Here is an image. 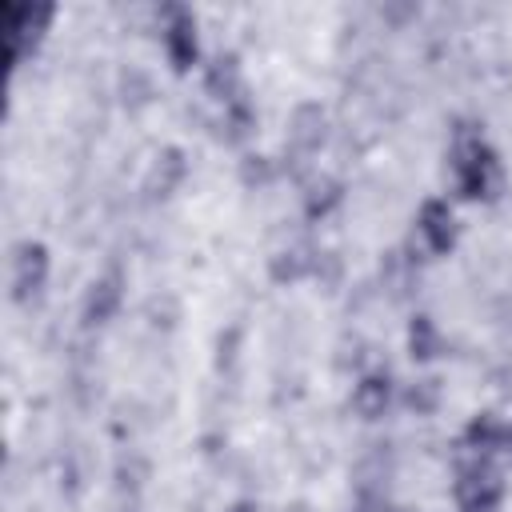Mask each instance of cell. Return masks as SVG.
<instances>
[{
  "label": "cell",
  "mask_w": 512,
  "mask_h": 512,
  "mask_svg": "<svg viewBox=\"0 0 512 512\" xmlns=\"http://www.w3.org/2000/svg\"><path fill=\"white\" fill-rule=\"evenodd\" d=\"M164 52L172 60L176 72H188L200 56V40H196V16L180 4L164 8Z\"/></svg>",
  "instance_id": "277c9868"
},
{
  "label": "cell",
  "mask_w": 512,
  "mask_h": 512,
  "mask_svg": "<svg viewBox=\"0 0 512 512\" xmlns=\"http://www.w3.org/2000/svg\"><path fill=\"white\" fill-rule=\"evenodd\" d=\"M228 512H260V508H256V504H252V500H240V504H232V508H228Z\"/></svg>",
  "instance_id": "d6986e66"
},
{
  "label": "cell",
  "mask_w": 512,
  "mask_h": 512,
  "mask_svg": "<svg viewBox=\"0 0 512 512\" xmlns=\"http://www.w3.org/2000/svg\"><path fill=\"white\" fill-rule=\"evenodd\" d=\"M496 456L504 464H512V424H500V440H496Z\"/></svg>",
  "instance_id": "ac0fdd59"
},
{
  "label": "cell",
  "mask_w": 512,
  "mask_h": 512,
  "mask_svg": "<svg viewBox=\"0 0 512 512\" xmlns=\"http://www.w3.org/2000/svg\"><path fill=\"white\" fill-rule=\"evenodd\" d=\"M52 20V8H32V4H8L4 8V40H8V60L20 64L44 36Z\"/></svg>",
  "instance_id": "3957f363"
},
{
  "label": "cell",
  "mask_w": 512,
  "mask_h": 512,
  "mask_svg": "<svg viewBox=\"0 0 512 512\" xmlns=\"http://www.w3.org/2000/svg\"><path fill=\"white\" fill-rule=\"evenodd\" d=\"M120 300H124V272L120 268H108L104 276L92 280V288L84 296V324L88 328L108 324L120 312Z\"/></svg>",
  "instance_id": "8992f818"
},
{
  "label": "cell",
  "mask_w": 512,
  "mask_h": 512,
  "mask_svg": "<svg viewBox=\"0 0 512 512\" xmlns=\"http://www.w3.org/2000/svg\"><path fill=\"white\" fill-rule=\"evenodd\" d=\"M408 352H412V360H432L440 352V332H436L432 316H416L408 324Z\"/></svg>",
  "instance_id": "7c38bea8"
},
{
  "label": "cell",
  "mask_w": 512,
  "mask_h": 512,
  "mask_svg": "<svg viewBox=\"0 0 512 512\" xmlns=\"http://www.w3.org/2000/svg\"><path fill=\"white\" fill-rule=\"evenodd\" d=\"M452 492H456L460 512H472V508H500V500H504V480H500V472L492 468V460L460 456Z\"/></svg>",
  "instance_id": "7a4b0ae2"
},
{
  "label": "cell",
  "mask_w": 512,
  "mask_h": 512,
  "mask_svg": "<svg viewBox=\"0 0 512 512\" xmlns=\"http://www.w3.org/2000/svg\"><path fill=\"white\" fill-rule=\"evenodd\" d=\"M448 164H452V184H456V192H460L464 200H496V196H500L504 172H500V160H496V152L484 144L480 132L456 128Z\"/></svg>",
  "instance_id": "6da1fadb"
},
{
  "label": "cell",
  "mask_w": 512,
  "mask_h": 512,
  "mask_svg": "<svg viewBox=\"0 0 512 512\" xmlns=\"http://www.w3.org/2000/svg\"><path fill=\"white\" fill-rule=\"evenodd\" d=\"M324 108L320 104H300L288 120V140L296 152H316L324 144Z\"/></svg>",
  "instance_id": "9c48e42d"
},
{
  "label": "cell",
  "mask_w": 512,
  "mask_h": 512,
  "mask_svg": "<svg viewBox=\"0 0 512 512\" xmlns=\"http://www.w3.org/2000/svg\"><path fill=\"white\" fill-rule=\"evenodd\" d=\"M180 180H184V152H180V148H164V152L152 160L148 176H144V192H148L152 200H164V196L176 192Z\"/></svg>",
  "instance_id": "ba28073f"
},
{
  "label": "cell",
  "mask_w": 512,
  "mask_h": 512,
  "mask_svg": "<svg viewBox=\"0 0 512 512\" xmlns=\"http://www.w3.org/2000/svg\"><path fill=\"white\" fill-rule=\"evenodd\" d=\"M204 88L212 100H220L224 108L232 100H244V84H240V68H236V56H216L204 72Z\"/></svg>",
  "instance_id": "8fae6325"
},
{
  "label": "cell",
  "mask_w": 512,
  "mask_h": 512,
  "mask_svg": "<svg viewBox=\"0 0 512 512\" xmlns=\"http://www.w3.org/2000/svg\"><path fill=\"white\" fill-rule=\"evenodd\" d=\"M312 268V260H308V252L304 248H288V252H276L272 256V264H268V272H272V280H300L304 272Z\"/></svg>",
  "instance_id": "4fadbf2b"
},
{
  "label": "cell",
  "mask_w": 512,
  "mask_h": 512,
  "mask_svg": "<svg viewBox=\"0 0 512 512\" xmlns=\"http://www.w3.org/2000/svg\"><path fill=\"white\" fill-rule=\"evenodd\" d=\"M404 400H408V408H416V412H432V408H436V380H420V384H412Z\"/></svg>",
  "instance_id": "2e32d148"
},
{
  "label": "cell",
  "mask_w": 512,
  "mask_h": 512,
  "mask_svg": "<svg viewBox=\"0 0 512 512\" xmlns=\"http://www.w3.org/2000/svg\"><path fill=\"white\" fill-rule=\"evenodd\" d=\"M48 280V248L40 240H24L12 252V300H32Z\"/></svg>",
  "instance_id": "5b68a950"
},
{
  "label": "cell",
  "mask_w": 512,
  "mask_h": 512,
  "mask_svg": "<svg viewBox=\"0 0 512 512\" xmlns=\"http://www.w3.org/2000/svg\"><path fill=\"white\" fill-rule=\"evenodd\" d=\"M388 404H392V380H388L384 372L360 376V384L352 388V408H356V416L376 420V416H384Z\"/></svg>",
  "instance_id": "30bf717a"
},
{
  "label": "cell",
  "mask_w": 512,
  "mask_h": 512,
  "mask_svg": "<svg viewBox=\"0 0 512 512\" xmlns=\"http://www.w3.org/2000/svg\"><path fill=\"white\" fill-rule=\"evenodd\" d=\"M472 512H500V508H472Z\"/></svg>",
  "instance_id": "ffe728a7"
},
{
  "label": "cell",
  "mask_w": 512,
  "mask_h": 512,
  "mask_svg": "<svg viewBox=\"0 0 512 512\" xmlns=\"http://www.w3.org/2000/svg\"><path fill=\"white\" fill-rule=\"evenodd\" d=\"M268 180V160L264 156H248L244 160V184H264Z\"/></svg>",
  "instance_id": "e0dca14e"
},
{
  "label": "cell",
  "mask_w": 512,
  "mask_h": 512,
  "mask_svg": "<svg viewBox=\"0 0 512 512\" xmlns=\"http://www.w3.org/2000/svg\"><path fill=\"white\" fill-rule=\"evenodd\" d=\"M336 200H340V184H336V180H328V176L312 180V184H308V192H304V208H308V216H324Z\"/></svg>",
  "instance_id": "5bb4252c"
},
{
  "label": "cell",
  "mask_w": 512,
  "mask_h": 512,
  "mask_svg": "<svg viewBox=\"0 0 512 512\" xmlns=\"http://www.w3.org/2000/svg\"><path fill=\"white\" fill-rule=\"evenodd\" d=\"M252 124H256V116H252L248 96H244V100H232V104L224 108V128H228V140H244V136L252 132Z\"/></svg>",
  "instance_id": "9a60e30c"
},
{
  "label": "cell",
  "mask_w": 512,
  "mask_h": 512,
  "mask_svg": "<svg viewBox=\"0 0 512 512\" xmlns=\"http://www.w3.org/2000/svg\"><path fill=\"white\" fill-rule=\"evenodd\" d=\"M416 232H420L428 252L444 256L456 244V216H452V208L444 200H424L420 212H416Z\"/></svg>",
  "instance_id": "52a82bcc"
}]
</instances>
